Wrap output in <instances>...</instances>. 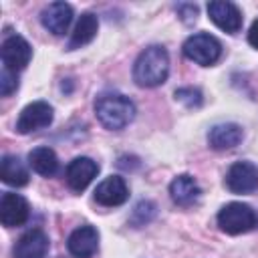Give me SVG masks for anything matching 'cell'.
<instances>
[{"label": "cell", "instance_id": "24", "mask_svg": "<svg viewBox=\"0 0 258 258\" xmlns=\"http://www.w3.org/2000/svg\"><path fill=\"white\" fill-rule=\"evenodd\" d=\"M248 42H250V46H254L258 50V18L252 22V26L248 30Z\"/></svg>", "mask_w": 258, "mask_h": 258}, {"label": "cell", "instance_id": "15", "mask_svg": "<svg viewBox=\"0 0 258 258\" xmlns=\"http://www.w3.org/2000/svg\"><path fill=\"white\" fill-rule=\"evenodd\" d=\"M202 187L198 183V179L189 173H181L177 177L171 179L169 183V196L173 200V204H177L179 208H189L200 200Z\"/></svg>", "mask_w": 258, "mask_h": 258}, {"label": "cell", "instance_id": "12", "mask_svg": "<svg viewBox=\"0 0 258 258\" xmlns=\"http://www.w3.org/2000/svg\"><path fill=\"white\" fill-rule=\"evenodd\" d=\"M99 173V163L91 157H75L64 171L67 183L73 191H83Z\"/></svg>", "mask_w": 258, "mask_h": 258}, {"label": "cell", "instance_id": "21", "mask_svg": "<svg viewBox=\"0 0 258 258\" xmlns=\"http://www.w3.org/2000/svg\"><path fill=\"white\" fill-rule=\"evenodd\" d=\"M175 99H177L179 103H183L185 107H189V109L200 107L202 101H204L202 91H200V89H194V87H181V89H177V91H175Z\"/></svg>", "mask_w": 258, "mask_h": 258}, {"label": "cell", "instance_id": "11", "mask_svg": "<svg viewBox=\"0 0 258 258\" xmlns=\"http://www.w3.org/2000/svg\"><path fill=\"white\" fill-rule=\"evenodd\" d=\"M48 246V236L40 228H32L18 238L12 248V258H44Z\"/></svg>", "mask_w": 258, "mask_h": 258}, {"label": "cell", "instance_id": "9", "mask_svg": "<svg viewBox=\"0 0 258 258\" xmlns=\"http://www.w3.org/2000/svg\"><path fill=\"white\" fill-rule=\"evenodd\" d=\"M30 216V206L28 202L14 191H4L0 198V222L6 228H16L22 226Z\"/></svg>", "mask_w": 258, "mask_h": 258}, {"label": "cell", "instance_id": "5", "mask_svg": "<svg viewBox=\"0 0 258 258\" xmlns=\"http://www.w3.org/2000/svg\"><path fill=\"white\" fill-rule=\"evenodd\" d=\"M0 58H2V69L10 71V73H18V71H22L30 62V58H32V46L28 44V40L24 36L10 34L2 42Z\"/></svg>", "mask_w": 258, "mask_h": 258}, {"label": "cell", "instance_id": "18", "mask_svg": "<svg viewBox=\"0 0 258 258\" xmlns=\"http://www.w3.org/2000/svg\"><path fill=\"white\" fill-rule=\"evenodd\" d=\"M0 177L4 183L14 185V187H22L28 183V169L26 165L20 161V157L16 155H4L0 161Z\"/></svg>", "mask_w": 258, "mask_h": 258}, {"label": "cell", "instance_id": "14", "mask_svg": "<svg viewBox=\"0 0 258 258\" xmlns=\"http://www.w3.org/2000/svg\"><path fill=\"white\" fill-rule=\"evenodd\" d=\"M40 22H42V26L48 32H52L56 36L64 34L69 30L71 22H73V8H71V4H67V2H50L40 12Z\"/></svg>", "mask_w": 258, "mask_h": 258}, {"label": "cell", "instance_id": "23", "mask_svg": "<svg viewBox=\"0 0 258 258\" xmlns=\"http://www.w3.org/2000/svg\"><path fill=\"white\" fill-rule=\"evenodd\" d=\"M177 14L187 24L189 22H196V18H198V6L196 4H177Z\"/></svg>", "mask_w": 258, "mask_h": 258}, {"label": "cell", "instance_id": "17", "mask_svg": "<svg viewBox=\"0 0 258 258\" xmlns=\"http://www.w3.org/2000/svg\"><path fill=\"white\" fill-rule=\"evenodd\" d=\"M99 30V18L93 14V12H83L79 22L75 24V30L71 34V40H69V50H75V48H81L85 44H89L95 34Z\"/></svg>", "mask_w": 258, "mask_h": 258}, {"label": "cell", "instance_id": "22", "mask_svg": "<svg viewBox=\"0 0 258 258\" xmlns=\"http://www.w3.org/2000/svg\"><path fill=\"white\" fill-rule=\"evenodd\" d=\"M16 89H18V75L2 69V73H0V95L2 97H8Z\"/></svg>", "mask_w": 258, "mask_h": 258}, {"label": "cell", "instance_id": "4", "mask_svg": "<svg viewBox=\"0 0 258 258\" xmlns=\"http://www.w3.org/2000/svg\"><path fill=\"white\" fill-rule=\"evenodd\" d=\"M183 54L196 64L212 67L222 56V42L210 32H198L183 42Z\"/></svg>", "mask_w": 258, "mask_h": 258}, {"label": "cell", "instance_id": "8", "mask_svg": "<svg viewBox=\"0 0 258 258\" xmlns=\"http://www.w3.org/2000/svg\"><path fill=\"white\" fill-rule=\"evenodd\" d=\"M208 14H210L212 22L228 34H236L242 28V12L234 2L212 0L208 4Z\"/></svg>", "mask_w": 258, "mask_h": 258}, {"label": "cell", "instance_id": "16", "mask_svg": "<svg viewBox=\"0 0 258 258\" xmlns=\"http://www.w3.org/2000/svg\"><path fill=\"white\" fill-rule=\"evenodd\" d=\"M244 139V131L238 123H218L208 131V143L216 151L234 149Z\"/></svg>", "mask_w": 258, "mask_h": 258}, {"label": "cell", "instance_id": "20", "mask_svg": "<svg viewBox=\"0 0 258 258\" xmlns=\"http://www.w3.org/2000/svg\"><path fill=\"white\" fill-rule=\"evenodd\" d=\"M155 216H157V206H155V202H151V200H141V202L135 204V208H133V212H131V216H129V226H133V228H143V226H147Z\"/></svg>", "mask_w": 258, "mask_h": 258}, {"label": "cell", "instance_id": "10", "mask_svg": "<svg viewBox=\"0 0 258 258\" xmlns=\"http://www.w3.org/2000/svg\"><path fill=\"white\" fill-rule=\"evenodd\" d=\"M69 254L73 258H91L99 248V232L91 224H83L71 232L67 240Z\"/></svg>", "mask_w": 258, "mask_h": 258}, {"label": "cell", "instance_id": "6", "mask_svg": "<svg viewBox=\"0 0 258 258\" xmlns=\"http://www.w3.org/2000/svg\"><path fill=\"white\" fill-rule=\"evenodd\" d=\"M52 117H54V111L46 101H34L20 111L16 119V131L26 135V133L44 129L52 123Z\"/></svg>", "mask_w": 258, "mask_h": 258}, {"label": "cell", "instance_id": "1", "mask_svg": "<svg viewBox=\"0 0 258 258\" xmlns=\"http://www.w3.org/2000/svg\"><path fill=\"white\" fill-rule=\"evenodd\" d=\"M169 75V54L161 44H151L139 52L133 64V81L139 87H159Z\"/></svg>", "mask_w": 258, "mask_h": 258}, {"label": "cell", "instance_id": "2", "mask_svg": "<svg viewBox=\"0 0 258 258\" xmlns=\"http://www.w3.org/2000/svg\"><path fill=\"white\" fill-rule=\"evenodd\" d=\"M95 115L109 131H121L135 119V103L121 93H101L95 99Z\"/></svg>", "mask_w": 258, "mask_h": 258}, {"label": "cell", "instance_id": "13", "mask_svg": "<svg viewBox=\"0 0 258 258\" xmlns=\"http://www.w3.org/2000/svg\"><path fill=\"white\" fill-rule=\"evenodd\" d=\"M129 198V187L121 175H109L95 187V202L105 208H115L125 204Z\"/></svg>", "mask_w": 258, "mask_h": 258}, {"label": "cell", "instance_id": "19", "mask_svg": "<svg viewBox=\"0 0 258 258\" xmlns=\"http://www.w3.org/2000/svg\"><path fill=\"white\" fill-rule=\"evenodd\" d=\"M28 165L44 177H50L58 171V157L54 153V149L50 147H34L28 153Z\"/></svg>", "mask_w": 258, "mask_h": 258}, {"label": "cell", "instance_id": "7", "mask_svg": "<svg viewBox=\"0 0 258 258\" xmlns=\"http://www.w3.org/2000/svg\"><path fill=\"white\" fill-rule=\"evenodd\" d=\"M226 187L232 194H252L258 189V167L250 161H236L226 173Z\"/></svg>", "mask_w": 258, "mask_h": 258}, {"label": "cell", "instance_id": "3", "mask_svg": "<svg viewBox=\"0 0 258 258\" xmlns=\"http://www.w3.org/2000/svg\"><path fill=\"white\" fill-rule=\"evenodd\" d=\"M256 224H258L256 212L248 204H242V202H230L218 212L220 230L226 234H232V236L250 232Z\"/></svg>", "mask_w": 258, "mask_h": 258}]
</instances>
